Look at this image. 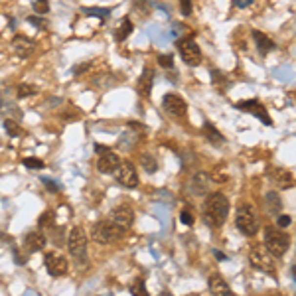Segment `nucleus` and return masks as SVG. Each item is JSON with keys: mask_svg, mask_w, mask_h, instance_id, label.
<instances>
[{"mask_svg": "<svg viewBox=\"0 0 296 296\" xmlns=\"http://www.w3.org/2000/svg\"><path fill=\"white\" fill-rule=\"evenodd\" d=\"M111 221L117 223V225H121L123 229H128L134 223V210L130 206H119L117 210H113Z\"/></svg>", "mask_w": 296, "mask_h": 296, "instance_id": "14", "label": "nucleus"}, {"mask_svg": "<svg viewBox=\"0 0 296 296\" xmlns=\"http://www.w3.org/2000/svg\"><path fill=\"white\" fill-rule=\"evenodd\" d=\"M125 231H127V229H123L121 225H117V223H113L111 219H107V221H99V223H95L91 235H93V239H95L97 243L109 245V243H115V241L123 239Z\"/></svg>", "mask_w": 296, "mask_h": 296, "instance_id": "2", "label": "nucleus"}, {"mask_svg": "<svg viewBox=\"0 0 296 296\" xmlns=\"http://www.w3.org/2000/svg\"><path fill=\"white\" fill-rule=\"evenodd\" d=\"M235 109H241V111H249V113H253V115H255V117H259V121H261L263 125H267V127H271V125H273V121H271V117H269L267 109L257 101V99H249V101L235 103Z\"/></svg>", "mask_w": 296, "mask_h": 296, "instance_id": "13", "label": "nucleus"}, {"mask_svg": "<svg viewBox=\"0 0 296 296\" xmlns=\"http://www.w3.org/2000/svg\"><path fill=\"white\" fill-rule=\"evenodd\" d=\"M235 223H237V229H239L243 235H247V237H253V235L257 233V229H259L257 217H255V213H253V210H251L249 206H239Z\"/></svg>", "mask_w": 296, "mask_h": 296, "instance_id": "6", "label": "nucleus"}, {"mask_svg": "<svg viewBox=\"0 0 296 296\" xmlns=\"http://www.w3.org/2000/svg\"><path fill=\"white\" fill-rule=\"evenodd\" d=\"M130 294L132 296H148V290H146V284L138 278V280H134L132 284H130Z\"/></svg>", "mask_w": 296, "mask_h": 296, "instance_id": "26", "label": "nucleus"}, {"mask_svg": "<svg viewBox=\"0 0 296 296\" xmlns=\"http://www.w3.org/2000/svg\"><path fill=\"white\" fill-rule=\"evenodd\" d=\"M140 162H142V168H144V172H146V174H154V172L158 170L156 160H154L152 156H148V154H142Z\"/></svg>", "mask_w": 296, "mask_h": 296, "instance_id": "24", "label": "nucleus"}, {"mask_svg": "<svg viewBox=\"0 0 296 296\" xmlns=\"http://www.w3.org/2000/svg\"><path fill=\"white\" fill-rule=\"evenodd\" d=\"M160 296H172V294H170V292H162Z\"/></svg>", "mask_w": 296, "mask_h": 296, "instance_id": "47", "label": "nucleus"}, {"mask_svg": "<svg viewBox=\"0 0 296 296\" xmlns=\"http://www.w3.org/2000/svg\"><path fill=\"white\" fill-rule=\"evenodd\" d=\"M253 40H255V43H257V47H259V52L263 54V56H267L271 49H275V42L271 40V38H267V34H263V32H259V30H253Z\"/></svg>", "mask_w": 296, "mask_h": 296, "instance_id": "20", "label": "nucleus"}, {"mask_svg": "<svg viewBox=\"0 0 296 296\" xmlns=\"http://www.w3.org/2000/svg\"><path fill=\"white\" fill-rule=\"evenodd\" d=\"M95 152L97 154H105V152H109V146H105V144H95Z\"/></svg>", "mask_w": 296, "mask_h": 296, "instance_id": "40", "label": "nucleus"}, {"mask_svg": "<svg viewBox=\"0 0 296 296\" xmlns=\"http://www.w3.org/2000/svg\"><path fill=\"white\" fill-rule=\"evenodd\" d=\"M152 83H154V69H150V67H144V71H142V75H140V79H138V93L142 95V97H150V93H152Z\"/></svg>", "mask_w": 296, "mask_h": 296, "instance_id": "16", "label": "nucleus"}, {"mask_svg": "<svg viewBox=\"0 0 296 296\" xmlns=\"http://www.w3.org/2000/svg\"><path fill=\"white\" fill-rule=\"evenodd\" d=\"M158 63H160L162 67L172 69V67H174V56H172V54H160V56H158Z\"/></svg>", "mask_w": 296, "mask_h": 296, "instance_id": "30", "label": "nucleus"}, {"mask_svg": "<svg viewBox=\"0 0 296 296\" xmlns=\"http://www.w3.org/2000/svg\"><path fill=\"white\" fill-rule=\"evenodd\" d=\"M132 30H134L132 22H130L128 18H123V20H121V26H119L117 32H115V40H117V42H125V40L132 34Z\"/></svg>", "mask_w": 296, "mask_h": 296, "instance_id": "21", "label": "nucleus"}, {"mask_svg": "<svg viewBox=\"0 0 296 296\" xmlns=\"http://www.w3.org/2000/svg\"><path fill=\"white\" fill-rule=\"evenodd\" d=\"M210 182H211V176L206 174V172L193 174V178L188 182V193H190V195H208V191H210Z\"/></svg>", "mask_w": 296, "mask_h": 296, "instance_id": "11", "label": "nucleus"}, {"mask_svg": "<svg viewBox=\"0 0 296 296\" xmlns=\"http://www.w3.org/2000/svg\"><path fill=\"white\" fill-rule=\"evenodd\" d=\"M180 10H182L184 16L191 14V2H190V0H180Z\"/></svg>", "mask_w": 296, "mask_h": 296, "instance_id": "33", "label": "nucleus"}, {"mask_svg": "<svg viewBox=\"0 0 296 296\" xmlns=\"http://www.w3.org/2000/svg\"><path fill=\"white\" fill-rule=\"evenodd\" d=\"M67 249L71 253V257L75 259H85V253H87V235L81 227H73L69 237H67Z\"/></svg>", "mask_w": 296, "mask_h": 296, "instance_id": "7", "label": "nucleus"}, {"mask_svg": "<svg viewBox=\"0 0 296 296\" xmlns=\"http://www.w3.org/2000/svg\"><path fill=\"white\" fill-rule=\"evenodd\" d=\"M265 202H267V210H269L271 213H278V211H280V208H282L280 197H278L275 191H269V193L265 195Z\"/></svg>", "mask_w": 296, "mask_h": 296, "instance_id": "23", "label": "nucleus"}, {"mask_svg": "<svg viewBox=\"0 0 296 296\" xmlns=\"http://www.w3.org/2000/svg\"><path fill=\"white\" fill-rule=\"evenodd\" d=\"M28 22H30L32 26H36V28H43V20H42V18H36V16H30V18H28Z\"/></svg>", "mask_w": 296, "mask_h": 296, "instance_id": "39", "label": "nucleus"}, {"mask_svg": "<svg viewBox=\"0 0 296 296\" xmlns=\"http://www.w3.org/2000/svg\"><path fill=\"white\" fill-rule=\"evenodd\" d=\"M180 221H182V223H186V225H193V213L186 208V210L180 213Z\"/></svg>", "mask_w": 296, "mask_h": 296, "instance_id": "32", "label": "nucleus"}, {"mask_svg": "<svg viewBox=\"0 0 296 296\" xmlns=\"http://www.w3.org/2000/svg\"><path fill=\"white\" fill-rule=\"evenodd\" d=\"M87 67H89V63H79V65H75V67H73V73H75V75H79V73L87 71Z\"/></svg>", "mask_w": 296, "mask_h": 296, "instance_id": "41", "label": "nucleus"}, {"mask_svg": "<svg viewBox=\"0 0 296 296\" xmlns=\"http://www.w3.org/2000/svg\"><path fill=\"white\" fill-rule=\"evenodd\" d=\"M2 105H4V101H2V95H0V109H2Z\"/></svg>", "mask_w": 296, "mask_h": 296, "instance_id": "45", "label": "nucleus"}, {"mask_svg": "<svg viewBox=\"0 0 296 296\" xmlns=\"http://www.w3.org/2000/svg\"><path fill=\"white\" fill-rule=\"evenodd\" d=\"M162 105H164L166 113H170L172 117H184L186 111H188L186 101L180 95H176V93H166L164 99H162Z\"/></svg>", "mask_w": 296, "mask_h": 296, "instance_id": "12", "label": "nucleus"}, {"mask_svg": "<svg viewBox=\"0 0 296 296\" xmlns=\"http://www.w3.org/2000/svg\"><path fill=\"white\" fill-rule=\"evenodd\" d=\"M249 259H251V265L255 269H259V271H263L267 275H275L276 263H275V257L269 253V249H267L265 245H255L253 249H251Z\"/></svg>", "mask_w": 296, "mask_h": 296, "instance_id": "4", "label": "nucleus"}, {"mask_svg": "<svg viewBox=\"0 0 296 296\" xmlns=\"http://www.w3.org/2000/svg\"><path fill=\"white\" fill-rule=\"evenodd\" d=\"M211 75H213V81H215V85H221V83H225V77H221V73H219L217 69H211Z\"/></svg>", "mask_w": 296, "mask_h": 296, "instance_id": "37", "label": "nucleus"}, {"mask_svg": "<svg viewBox=\"0 0 296 296\" xmlns=\"http://www.w3.org/2000/svg\"><path fill=\"white\" fill-rule=\"evenodd\" d=\"M267 178H269V182H271L275 188H278V190H290V188L294 186V176H292V172H288V170H284V168H269V170H267Z\"/></svg>", "mask_w": 296, "mask_h": 296, "instance_id": "10", "label": "nucleus"}, {"mask_svg": "<svg viewBox=\"0 0 296 296\" xmlns=\"http://www.w3.org/2000/svg\"><path fill=\"white\" fill-rule=\"evenodd\" d=\"M204 134H206V138H208L210 142H213V144H221V142H223V134H221L211 123H204Z\"/></svg>", "mask_w": 296, "mask_h": 296, "instance_id": "22", "label": "nucleus"}, {"mask_svg": "<svg viewBox=\"0 0 296 296\" xmlns=\"http://www.w3.org/2000/svg\"><path fill=\"white\" fill-rule=\"evenodd\" d=\"M178 49L180 56L188 65H200L202 63V49L195 43L193 36H186L178 40Z\"/></svg>", "mask_w": 296, "mask_h": 296, "instance_id": "5", "label": "nucleus"}, {"mask_svg": "<svg viewBox=\"0 0 296 296\" xmlns=\"http://www.w3.org/2000/svg\"><path fill=\"white\" fill-rule=\"evenodd\" d=\"M119 164H121L119 154L105 152V154H101V158H99V162H97V170L101 172V174H113L119 168Z\"/></svg>", "mask_w": 296, "mask_h": 296, "instance_id": "15", "label": "nucleus"}, {"mask_svg": "<svg viewBox=\"0 0 296 296\" xmlns=\"http://www.w3.org/2000/svg\"><path fill=\"white\" fill-rule=\"evenodd\" d=\"M52 219H54V215H52V211H45L42 217H40V227H45L47 223H52Z\"/></svg>", "mask_w": 296, "mask_h": 296, "instance_id": "36", "label": "nucleus"}, {"mask_svg": "<svg viewBox=\"0 0 296 296\" xmlns=\"http://www.w3.org/2000/svg\"><path fill=\"white\" fill-rule=\"evenodd\" d=\"M34 10L36 14H45L49 10V2L47 0H34Z\"/></svg>", "mask_w": 296, "mask_h": 296, "instance_id": "31", "label": "nucleus"}, {"mask_svg": "<svg viewBox=\"0 0 296 296\" xmlns=\"http://www.w3.org/2000/svg\"><path fill=\"white\" fill-rule=\"evenodd\" d=\"M213 255H215V259H217V261H221V263H223V261H229V257H227L225 253H221V251H217V249L213 251Z\"/></svg>", "mask_w": 296, "mask_h": 296, "instance_id": "44", "label": "nucleus"}, {"mask_svg": "<svg viewBox=\"0 0 296 296\" xmlns=\"http://www.w3.org/2000/svg\"><path fill=\"white\" fill-rule=\"evenodd\" d=\"M34 93H36V87H34V85H30V83H24V85H20V87H18V99L30 97V95H34Z\"/></svg>", "mask_w": 296, "mask_h": 296, "instance_id": "29", "label": "nucleus"}, {"mask_svg": "<svg viewBox=\"0 0 296 296\" xmlns=\"http://www.w3.org/2000/svg\"><path fill=\"white\" fill-rule=\"evenodd\" d=\"M2 125H4V128L8 130V134H10V136H20V134H22V127H20L16 121H12V119H6Z\"/></svg>", "mask_w": 296, "mask_h": 296, "instance_id": "25", "label": "nucleus"}, {"mask_svg": "<svg viewBox=\"0 0 296 296\" xmlns=\"http://www.w3.org/2000/svg\"><path fill=\"white\" fill-rule=\"evenodd\" d=\"M12 47H14L16 56L28 58V56L32 54V49H34V42H32L28 36H16V38L12 40Z\"/></svg>", "mask_w": 296, "mask_h": 296, "instance_id": "18", "label": "nucleus"}, {"mask_svg": "<svg viewBox=\"0 0 296 296\" xmlns=\"http://www.w3.org/2000/svg\"><path fill=\"white\" fill-rule=\"evenodd\" d=\"M210 290H211L213 296H233V290L229 288V284L219 275H213L210 278Z\"/></svg>", "mask_w": 296, "mask_h": 296, "instance_id": "19", "label": "nucleus"}, {"mask_svg": "<svg viewBox=\"0 0 296 296\" xmlns=\"http://www.w3.org/2000/svg\"><path fill=\"white\" fill-rule=\"evenodd\" d=\"M22 164H24L26 168H30V170H42V168H43V162H42L40 158H34V156L24 158V160H22Z\"/></svg>", "mask_w": 296, "mask_h": 296, "instance_id": "28", "label": "nucleus"}, {"mask_svg": "<svg viewBox=\"0 0 296 296\" xmlns=\"http://www.w3.org/2000/svg\"><path fill=\"white\" fill-rule=\"evenodd\" d=\"M24 247H26L30 253L42 251L43 247H45V237H43V233H42V231H32V233H28L26 239H24Z\"/></svg>", "mask_w": 296, "mask_h": 296, "instance_id": "17", "label": "nucleus"}, {"mask_svg": "<svg viewBox=\"0 0 296 296\" xmlns=\"http://www.w3.org/2000/svg\"><path fill=\"white\" fill-rule=\"evenodd\" d=\"M290 221H292V219H290L288 215H280V217H278V221H276V225H278V227H288V225H290Z\"/></svg>", "mask_w": 296, "mask_h": 296, "instance_id": "38", "label": "nucleus"}, {"mask_svg": "<svg viewBox=\"0 0 296 296\" xmlns=\"http://www.w3.org/2000/svg\"><path fill=\"white\" fill-rule=\"evenodd\" d=\"M87 16H97V18H109L111 16V10H107V8H85L83 10Z\"/></svg>", "mask_w": 296, "mask_h": 296, "instance_id": "27", "label": "nucleus"}, {"mask_svg": "<svg viewBox=\"0 0 296 296\" xmlns=\"http://www.w3.org/2000/svg\"><path fill=\"white\" fill-rule=\"evenodd\" d=\"M24 296H38V294H34V292H26Z\"/></svg>", "mask_w": 296, "mask_h": 296, "instance_id": "46", "label": "nucleus"}, {"mask_svg": "<svg viewBox=\"0 0 296 296\" xmlns=\"http://www.w3.org/2000/svg\"><path fill=\"white\" fill-rule=\"evenodd\" d=\"M134 8L138 10V12H148V0H134Z\"/></svg>", "mask_w": 296, "mask_h": 296, "instance_id": "34", "label": "nucleus"}, {"mask_svg": "<svg viewBox=\"0 0 296 296\" xmlns=\"http://www.w3.org/2000/svg\"><path fill=\"white\" fill-rule=\"evenodd\" d=\"M42 182H43V186H45L49 191H58V190H60V186H58L54 180H49V178H42Z\"/></svg>", "mask_w": 296, "mask_h": 296, "instance_id": "35", "label": "nucleus"}, {"mask_svg": "<svg viewBox=\"0 0 296 296\" xmlns=\"http://www.w3.org/2000/svg\"><path fill=\"white\" fill-rule=\"evenodd\" d=\"M265 247L273 257H282L290 247V239L278 227H267L265 229Z\"/></svg>", "mask_w": 296, "mask_h": 296, "instance_id": "3", "label": "nucleus"}, {"mask_svg": "<svg viewBox=\"0 0 296 296\" xmlns=\"http://www.w3.org/2000/svg\"><path fill=\"white\" fill-rule=\"evenodd\" d=\"M229 215V200L215 191V193H210L208 200L204 202V221L206 225L210 227H219Z\"/></svg>", "mask_w": 296, "mask_h": 296, "instance_id": "1", "label": "nucleus"}, {"mask_svg": "<svg viewBox=\"0 0 296 296\" xmlns=\"http://www.w3.org/2000/svg\"><path fill=\"white\" fill-rule=\"evenodd\" d=\"M251 2H253V0H235V6L237 8H247Z\"/></svg>", "mask_w": 296, "mask_h": 296, "instance_id": "43", "label": "nucleus"}, {"mask_svg": "<svg viewBox=\"0 0 296 296\" xmlns=\"http://www.w3.org/2000/svg\"><path fill=\"white\" fill-rule=\"evenodd\" d=\"M14 263H16V265H26V257H22L16 249H14Z\"/></svg>", "mask_w": 296, "mask_h": 296, "instance_id": "42", "label": "nucleus"}, {"mask_svg": "<svg viewBox=\"0 0 296 296\" xmlns=\"http://www.w3.org/2000/svg\"><path fill=\"white\" fill-rule=\"evenodd\" d=\"M113 174H115L117 182L125 188H136L138 186V174H136L134 164H130V162H121L119 168Z\"/></svg>", "mask_w": 296, "mask_h": 296, "instance_id": "8", "label": "nucleus"}, {"mask_svg": "<svg viewBox=\"0 0 296 296\" xmlns=\"http://www.w3.org/2000/svg\"><path fill=\"white\" fill-rule=\"evenodd\" d=\"M43 263H45L47 273L52 275V276H63V275H67V271H69L67 259L62 257V255H58V253H45Z\"/></svg>", "mask_w": 296, "mask_h": 296, "instance_id": "9", "label": "nucleus"}]
</instances>
